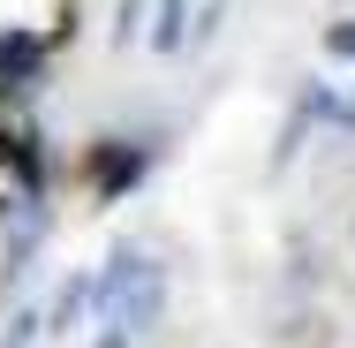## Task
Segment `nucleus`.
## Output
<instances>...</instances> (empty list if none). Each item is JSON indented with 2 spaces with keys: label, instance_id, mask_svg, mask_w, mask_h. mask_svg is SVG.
Segmentation results:
<instances>
[{
  "label": "nucleus",
  "instance_id": "f257e3e1",
  "mask_svg": "<svg viewBox=\"0 0 355 348\" xmlns=\"http://www.w3.org/2000/svg\"><path fill=\"white\" fill-rule=\"evenodd\" d=\"M91 303H98V326H114V333H151L159 310H166V273H159L144 250H121L106 273L91 280Z\"/></svg>",
  "mask_w": 355,
  "mask_h": 348
},
{
  "label": "nucleus",
  "instance_id": "f03ea898",
  "mask_svg": "<svg viewBox=\"0 0 355 348\" xmlns=\"http://www.w3.org/2000/svg\"><path fill=\"white\" fill-rule=\"evenodd\" d=\"M46 76V38L38 31H0V91H31Z\"/></svg>",
  "mask_w": 355,
  "mask_h": 348
},
{
  "label": "nucleus",
  "instance_id": "7ed1b4c3",
  "mask_svg": "<svg viewBox=\"0 0 355 348\" xmlns=\"http://www.w3.org/2000/svg\"><path fill=\"white\" fill-rule=\"evenodd\" d=\"M159 53H174L182 38H189V0H151V31H144Z\"/></svg>",
  "mask_w": 355,
  "mask_h": 348
},
{
  "label": "nucleus",
  "instance_id": "20e7f679",
  "mask_svg": "<svg viewBox=\"0 0 355 348\" xmlns=\"http://www.w3.org/2000/svg\"><path fill=\"white\" fill-rule=\"evenodd\" d=\"M137 174H144V151H137V144H121V151H98V190H106V197H114V190H129Z\"/></svg>",
  "mask_w": 355,
  "mask_h": 348
},
{
  "label": "nucleus",
  "instance_id": "39448f33",
  "mask_svg": "<svg viewBox=\"0 0 355 348\" xmlns=\"http://www.w3.org/2000/svg\"><path fill=\"white\" fill-rule=\"evenodd\" d=\"M83 303H91V288H83V280H69V288L53 295V310H46V333H69V326H76V310H83Z\"/></svg>",
  "mask_w": 355,
  "mask_h": 348
},
{
  "label": "nucleus",
  "instance_id": "423d86ee",
  "mask_svg": "<svg viewBox=\"0 0 355 348\" xmlns=\"http://www.w3.org/2000/svg\"><path fill=\"white\" fill-rule=\"evenodd\" d=\"M325 53H333V61H355V23H333V31H325Z\"/></svg>",
  "mask_w": 355,
  "mask_h": 348
},
{
  "label": "nucleus",
  "instance_id": "0eeeda50",
  "mask_svg": "<svg viewBox=\"0 0 355 348\" xmlns=\"http://www.w3.org/2000/svg\"><path fill=\"white\" fill-rule=\"evenodd\" d=\"M121 38H144V0H121Z\"/></svg>",
  "mask_w": 355,
  "mask_h": 348
},
{
  "label": "nucleus",
  "instance_id": "6e6552de",
  "mask_svg": "<svg viewBox=\"0 0 355 348\" xmlns=\"http://www.w3.org/2000/svg\"><path fill=\"white\" fill-rule=\"evenodd\" d=\"M98 348H129V333H106V341H98Z\"/></svg>",
  "mask_w": 355,
  "mask_h": 348
},
{
  "label": "nucleus",
  "instance_id": "1a4fd4ad",
  "mask_svg": "<svg viewBox=\"0 0 355 348\" xmlns=\"http://www.w3.org/2000/svg\"><path fill=\"white\" fill-rule=\"evenodd\" d=\"M8 151H15V144H8V137H0V167H8Z\"/></svg>",
  "mask_w": 355,
  "mask_h": 348
}]
</instances>
